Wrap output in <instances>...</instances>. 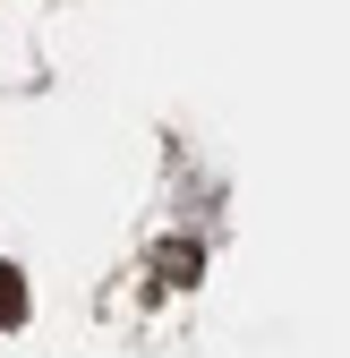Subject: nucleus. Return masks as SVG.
<instances>
[{
	"instance_id": "nucleus-1",
	"label": "nucleus",
	"mask_w": 350,
	"mask_h": 358,
	"mask_svg": "<svg viewBox=\"0 0 350 358\" xmlns=\"http://www.w3.org/2000/svg\"><path fill=\"white\" fill-rule=\"evenodd\" d=\"M18 316H26V282L0 264V324H18Z\"/></svg>"
}]
</instances>
